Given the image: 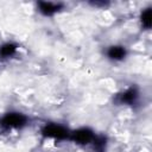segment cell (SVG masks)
I'll return each mask as SVG.
<instances>
[{
    "label": "cell",
    "mask_w": 152,
    "mask_h": 152,
    "mask_svg": "<svg viewBox=\"0 0 152 152\" xmlns=\"http://www.w3.org/2000/svg\"><path fill=\"white\" fill-rule=\"evenodd\" d=\"M94 138H95V137H94V133H93L90 129H88V128L77 129V131H75V132L71 134V139H72L74 141H76L77 144H82V145L93 141Z\"/></svg>",
    "instance_id": "cell-3"
},
{
    "label": "cell",
    "mask_w": 152,
    "mask_h": 152,
    "mask_svg": "<svg viewBox=\"0 0 152 152\" xmlns=\"http://www.w3.org/2000/svg\"><path fill=\"white\" fill-rule=\"evenodd\" d=\"M43 134H44L45 137L56 138V139H65V138H68V135H69L68 131H66L64 127H62V126H59V125H53V124L45 126V127L43 128Z\"/></svg>",
    "instance_id": "cell-2"
},
{
    "label": "cell",
    "mask_w": 152,
    "mask_h": 152,
    "mask_svg": "<svg viewBox=\"0 0 152 152\" xmlns=\"http://www.w3.org/2000/svg\"><path fill=\"white\" fill-rule=\"evenodd\" d=\"M138 97V91L135 88H131L128 90H126L125 93L119 95V102L120 103H132L135 101V99Z\"/></svg>",
    "instance_id": "cell-5"
},
{
    "label": "cell",
    "mask_w": 152,
    "mask_h": 152,
    "mask_svg": "<svg viewBox=\"0 0 152 152\" xmlns=\"http://www.w3.org/2000/svg\"><path fill=\"white\" fill-rule=\"evenodd\" d=\"M141 24L146 28L151 27V8H147L141 13Z\"/></svg>",
    "instance_id": "cell-8"
},
{
    "label": "cell",
    "mask_w": 152,
    "mask_h": 152,
    "mask_svg": "<svg viewBox=\"0 0 152 152\" xmlns=\"http://www.w3.org/2000/svg\"><path fill=\"white\" fill-rule=\"evenodd\" d=\"M0 124L6 128H18L23 127L26 124V116L20 113H8L1 120Z\"/></svg>",
    "instance_id": "cell-1"
},
{
    "label": "cell",
    "mask_w": 152,
    "mask_h": 152,
    "mask_svg": "<svg viewBox=\"0 0 152 152\" xmlns=\"http://www.w3.org/2000/svg\"><path fill=\"white\" fill-rule=\"evenodd\" d=\"M38 6H39V11L45 15H51L62 7L59 4H52V2H46V1L38 2Z\"/></svg>",
    "instance_id": "cell-4"
},
{
    "label": "cell",
    "mask_w": 152,
    "mask_h": 152,
    "mask_svg": "<svg viewBox=\"0 0 152 152\" xmlns=\"http://www.w3.org/2000/svg\"><path fill=\"white\" fill-rule=\"evenodd\" d=\"M15 49L17 46L14 44H5L0 48V55L2 57H8V56H12L14 52H15Z\"/></svg>",
    "instance_id": "cell-7"
},
{
    "label": "cell",
    "mask_w": 152,
    "mask_h": 152,
    "mask_svg": "<svg viewBox=\"0 0 152 152\" xmlns=\"http://www.w3.org/2000/svg\"><path fill=\"white\" fill-rule=\"evenodd\" d=\"M126 55V51L122 46H112L108 50V56L112 59H122Z\"/></svg>",
    "instance_id": "cell-6"
}]
</instances>
